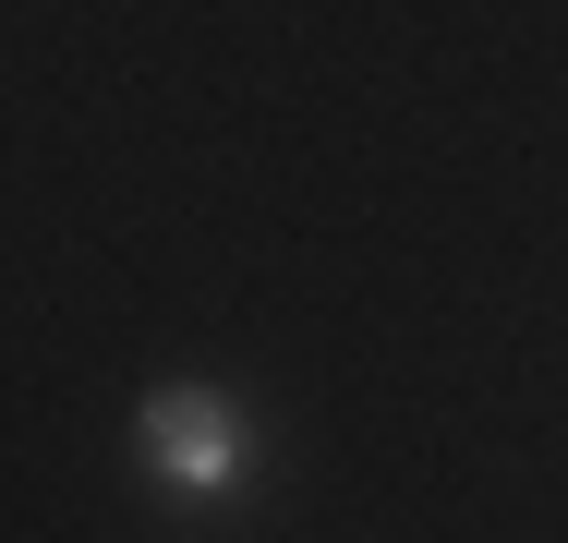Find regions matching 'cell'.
Wrapping results in <instances>:
<instances>
[{
  "label": "cell",
  "mask_w": 568,
  "mask_h": 543,
  "mask_svg": "<svg viewBox=\"0 0 568 543\" xmlns=\"http://www.w3.org/2000/svg\"><path fill=\"white\" fill-rule=\"evenodd\" d=\"M133 459H145L158 495L219 508V495L254 483V411H242L230 387H206V375H170V387L133 399Z\"/></svg>",
  "instance_id": "cell-1"
}]
</instances>
